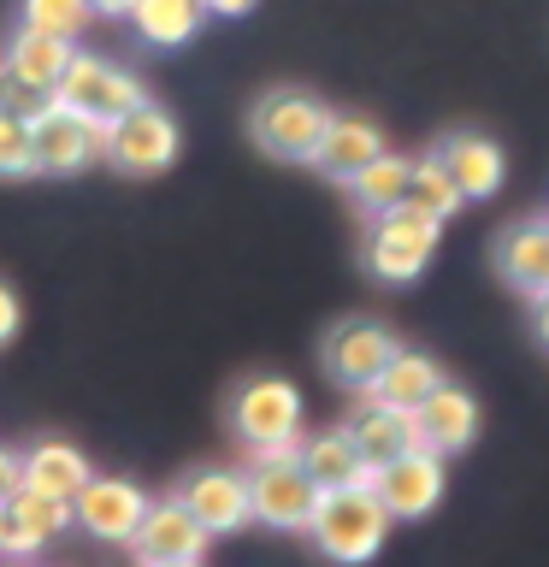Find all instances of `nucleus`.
<instances>
[{
  "label": "nucleus",
  "instance_id": "1",
  "mask_svg": "<svg viewBox=\"0 0 549 567\" xmlns=\"http://www.w3.org/2000/svg\"><path fill=\"white\" fill-rule=\"evenodd\" d=\"M384 532H390V514L372 485H331V491H319V503L308 514V538L336 567L372 561L384 549Z\"/></svg>",
  "mask_w": 549,
  "mask_h": 567
},
{
  "label": "nucleus",
  "instance_id": "2",
  "mask_svg": "<svg viewBox=\"0 0 549 567\" xmlns=\"http://www.w3.org/2000/svg\"><path fill=\"white\" fill-rule=\"evenodd\" d=\"M230 432L248 455H296L301 450V390L290 379H248L230 396Z\"/></svg>",
  "mask_w": 549,
  "mask_h": 567
},
{
  "label": "nucleus",
  "instance_id": "3",
  "mask_svg": "<svg viewBox=\"0 0 549 567\" xmlns=\"http://www.w3.org/2000/svg\"><path fill=\"white\" fill-rule=\"evenodd\" d=\"M437 237H443V219H432V213L414 207V202H396V207L372 213V237H366L372 278H384V284H414L425 266H432Z\"/></svg>",
  "mask_w": 549,
  "mask_h": 567
},
{
  "label": "nucleus",
  "instance_id": "4",
  "mask_svg": "<svg viewBox=\"0 0 549 567\" xmlns=\"http://www.w3.org/2000/svg\"><path fill=\"white\" fill-rule=\"evenodd\" d=\"M325 124H331V106L319 95H308V89H272V95L255 101L248 131H255V142L278 159H313Z\"/></svg>",
  "mask_w": 549,
  "mask_h": 567
},
{
  "label": "nucleus",
  "instance_id": "5",
  "mask_svg": "<svg viewBox=\"0 0 549 567\" xmlns=\"http://www.w3.org/2000/svg\"><path fill=\"white\" fill-rule=\"evenodd\" d=\"M177 148H184L177 118L166 113V106H154V101H136L124 118L106 124L101 159H113L124 177H154V172H166L172 159H177Z\"/></svg>",
  "mask_w": 549,
  "mask_h": 567
},
{
  "label": "nucleus",
  "instance_id": "6",
  "mask_svg": "<svg viewBox=\"0 0 549 567\" xmlns=\"http://www.w3.org/2000/svg\"><path fill=\"white\" fill-rule=\"evenodd\" d=\"M53 101L71 106V113L95 118V124H113L124 118L136 101H148V89H142V78H131L124 65L113 60H95V53H71L65 78L53 83Z\"/></svg>",
  "mask_w": 549,
  "mask_h": 567
},
{
  "label": "nucleus",
  "instance_id": "7",
  "mask_svg": "<svg viewBox=\"0 0 549 567\" xmlns=\"http://www.w3.org/2000/svg\"><path fill=\"white\" fill-rule=\"evenodd\" d=\"M248 478V514L278 532H308V514L319 503V485L301 473L296 455H255Z\"/></svg>",
  "mask_w": 549,
  "mask_h": 567
},
{
  "label": "nucleus",
  "instance_id": "8",
  "mask_svg": "<svg viewBox=\"0 0 549 567\" xmlns=\"http://www.w3.org/2000/svg\"><path fill=\"white\" fill-rule=\"evenodd\" d=\"M101 148H106V124L71 113L60 101H53L42 118H30V159H35V172H48V177H71V172L95 166Z\"/></svg>",
  "mask_w": 549,
  "mask_h": 567
},
{
  "label": "nucleus",
  "instance_id": "9",
  "mask_svg": "<svg viewBox=\"0 0 549 567\" xmlns=\"http://www.w3.org/2000/svg\"><path fill=\"white\" fill-rule=\"evenodd\" d=\"M443 455L437 450H402L396 461H384V467H372V491H379V503L390 520H419V514H432L443 503Z\"/></svg>",
  "mask_w": 549,
  "mask_h": 567
},
{
  "label": "nucleus",
  "instance_id": "10",
  "mask_svg": "<svg viewBox=\"0 0 549 567\" xmlns=\"http://www.w3.org/2000/svg\"><path fill=\"white\" fill-rule=\"evenodd\" d=\"M142 514H148V496H142V485H131V478H113V473H89L77 496H71V520H77L83 532H95V538L106 544H131V532L142 526Z\"/></svg>",
  "mask_w": 549,
  "mask_h": 567
},
{
  "label": "nucleus",
  "instance_id": "11",
  "mask_svg": "<svg viewBox=\"0 0 549 567\" xmlns=\"http://www.w3.org/2000/svg\"><path fill=\"white\" fill-rule=\"evenodd\" d=\"M131 549H136L142 567H154V561H201L207 526L195 520L177 496H159V503H148V514H142V526L131 532Z\"/></svg>",
  "mask_w": 549,
  "mask_h": 567
},
{
  "label": "nucleus",
  "instance_id": "12",
  "mask_svg": "<svg viewBox=\"0 0 549 567\" xmlns=\"http://www.w3.org/2000/svg\"><path fill=\"white\" fill-rule=\"evenodd\" d=\"M396 349L402 343L379 326V319H343V326L325 337V372L336 384H349V390H366Z\"/></svg>",
  "mask_w": 549,
  "mask_h": 567
},
{
  "label": "nucleus",
  "instance_id": "13",
  "mask_svg": "<svg viewBox=\"0 0 549 567\" xmlns=\"http://www.w3.org/2000/svg\"><path fill=\"white\" fill-rule=\"evenodd\" d=\"M65 526H71L65 496H48V491L24 485V478H18V491L0 503V549H7V556H35V549Z\"/></svg>",
  "mask_w": 549,
  "mask_h": 567
},
{
  "label": "nucleus",
  "instance_id": "14",
  "mask_svg": "<svg viewBox=\"0 0 549 567\" xmlns=\"http://www.w3.org/2000/svg\"><path fill=\"white\" fill-rule=\"evenodd\" d=\"M177 503H184L195 520L207 526V538H213V532H237V526L255 520V514H248V478L242 473H225V467L189 473L184 491H177Z\"/></svg>",
  "mask_w": 549,
  "mask_h": 567
},
{
  "label": "nucleus",
  "instance_id": "15",
  "mask_svg": "<svg viewBox=\"0 0 549 567\" xmlns=\"http://www.w3.org/2000/svg\"><path fill=\"white\" fill-rule=\"evenodd\" d=\"M437 159H443V172L455 177L460 202H490V195L503 189V177H508L503 148H496L490 136H478V131H455L437 148Z\"/></svg>",
  "mask_w": 549,
  "mask_h": 567
},
{
  "label": "nucleus",
  "instance_id": "16",
  "mask_svg": "<svg viewBox=\"0 0 549 567\" xmlns=\"http://www.w3.org/2000/svg\"><path fill=\"white\" fill-rule=\"evenodd\" d=\"M414 425H419L425 450L455 455V450H467V443L478 437V402L467 396V390H455V384H437L432 396L414 408Z\"/></svg>",
  "mask_w": 549,
  "mask_h": 567
},
{
  "label": "nucleus",
  "instance_id": "17",
  "mask_svg": "<svg viewBox=\"0 0 549 567\" xmlns=\"http://www.w3.org/2000/svg\"><path fill=\"white\" fill-rule=\"evenodd\" d=\"M349 437H354V450H361L366 467H384V461H396L402 450H425L419 443V425L407 408H390V402H372L349 420Z\"/></svg>",
  "mask_w": 549,
  "mask_h": 567
},
{
  "label": "nucleus",
  "instance_id": "18",
  "mask_svg": "<svg viewBox=\"0 0 549 567\" xmlns=\"http://www.w3.org/2000/svg\"><path fill=\"white\" fill-rule=\"evenodd\" d=\"M379 154H384V131H379V124L331 113V124H325V136H319V148H313L308 166H319L325 177H336V184H349V177L361 166H372Z\"/></svg>",
  "mask_w": 549,
  "mask_h": 567
},
{
  "label": "nucleus",
  "instance_id": "19",
  "mask_svg": "<svg viewBox=\"0 0 549 567\" xmlns=\"http://www.w3.org/2000/svg\"><path fill=\"white\" fill-rule=\"evenodd\" d=\"M496 266H503V278L514 284V290L538 301L549 290V219H526V225L503 230V243H496Z\"/></svg>",
  "mask_w": 549,
  "mask_h": 567
},
{
  "label": "nucleus",
  "instance_id": "20",
  "mask_svg": "<svg viewBox=\"0 0 549 567\" xmlns=\"http://www.w3.org/2000/svg\"><path fill=\"white\" fill-rule=\"evenodd\" d=\"M443 384V367L432 361V354H414V349H396L384 361V372L379 379L366 384V396L372 402H390V408H407V414H414V408L432 396V390Z\"/></svg>",
  "mask_w": 549,
  "mask_h": 567
},
{
  "label": "nucleus",
  "instance_id": "21",
  "mask_svg": "<svg viewBox=\"0 0 549 567\" xmlns=\"http://www.w3.org/2000/svg\"><path fill=\"white\" fill-rule=\"evenodd\" d=\"M296 461H301V473H308L319 491H331V485H372V467L361 461V450H354L349 425H343V432H325V437H308L296 450Z\"/></svg>",
  "mask_w": 549,
  "mask_h": 567
},
{
  "label": "nucleus",
  "instance_id": "22",
  "mask_svg": "<svg viewBox=\"0 0 549 567\" xmlns=\"http://www.w3.org/2000/svg\"><path fill=\"white\" fill-rule=\"evenodd\" d=\"M18 467H24V485H35V491H48V496H77V485L89 478V461H83V450H71V443H60V437H48V443H35V450H24L18 455Z\"/></svg>",
  "mask_w": 549,
  "mask_h": 567
},
{
  "label": "nucleus",
  "instance_id": "23",
  "mask_svg": "<svg viewBox=\"0 0 549 567\" xmlns=\"http://www.w3.org/2000/svg\"><path fill=\"white\" fill-rule=\"evenodd\" d=\"M136 24V35L148 48H184L195 30H201V0H136L131 12H124Z\"/></svg>",
  "mask_w": 549,
  "mask_h": 567
},
{
  "label": "nucleus",
  "instance_id": "24",
  "mask_svg": "<svg viewBox=\"0 0 549 567\" xmlns=\"http://www.w3.org/2000/svg\"><path fill=\"white\" fill-rule=\"evenodd\" d=\"M71 48L65 35H48V30H18L12 35V48H7V65L18 71V78H30V83H42V89H53L65 78V65H71Z\"/></svg>",
  "mask_w": 549,
  "mask_h": 567
},
{
  "label": "nucleus",
  "instance_id": "25",
  "mask_svg": "<svg viewBox=\"0 0 549 567\" xmlns=\"http://www.w3.org/2000/svg\"><path fill=\"white\" fill-rule=\"evenodd\" d=\"M407 166H414V159H402V154H379L372 159V166H361L349 177V189H354V202H361L366 213H384V207H396L402 195H407Z\"/></svg>",
  "mask_w": 549,
  "mask_h": 567
},
{
  "label": "nucleus",
  "instance_id": "26",
  "mask_svg": "<svg viewBox=\"0 0 549 567\" xmlns=\"http://www.w3.org/2000/svg\"><path fill=\"white\" fill-rule=\"evenodd\" d=\"M402 202L425 207L432 219H449L455 207H467V202H460V189H455V177L443 172L437 154H425V159H414V166H407V195H402Z\"/></svg>",
  "mask_w": 549,
  "mask_h": 567
},
{
  "label": "nucleus",
  "instance_id": "27",
  "mask_svg": "<svg viewBox=\"0 0 549 567\" xmlns=\"http://www.w3.org/2000/svg\"><path fill=\"white\" fill-rule=\"evenodd\" d=\"M89 18H95L89 0H24V30H48V35H65V42H77Z\"/></svg>",
  "mask_w": 549,
  "mask_h": 567
},
{
  "label": "nucleus",
  "instance_id": "28",
  "mask_svg": "<svg viewBox=\"0 0 549 567\" xmlns=\"http://www.w3.org/2000/svg\"><path fill=\"white\" fill-rule=\"evenodd\" d=\"M48 106H53V89L18 78V71L0 60V113H12V118H42Z\"/></svg>",
  "mask_w": 549,
  "mask_h": 567
},
{
  "label": "nucleus",
  "instance_id": "29",
  "mask_svg": "<svg viewBox=\"0 0 549 567\" xmlns=\"http://www.w3.org/2000/svg\"><path fill=\"white\" fill-rule=\"evenodd\" d=\"M35 159H30V118H12L0 113V177H30Z\"/></svg>",
  "mask_w": 549,
  "mask_h": 567
},
{
  "label": "nucleus",
  "instance_id": "30",
  "mask_svg": "<svg viewBox=\"0 0 549 567\" xmlns=\"http://www.w3.org/2000/svg\"><path fill=\"white\" fill-rule=\"evenodd\" d=\"M18 326H24V301H18V290H12L7 278H0V349H7L12 337H18Z\"/></svg>",
  "mask_w": 549,
  "mask_h": 567
},
{
  "label": "nucleus",
  "instance_id": "31",
  "mask_svg": "<svg viewBox=\"0 0 549 567\" xmlns=\"http://www.w3.org/2000/svg\"><path fill=\"white\" fill-rule=\"evenodd\" d=\"M18 478H24V467H18V455L12 450H0V503L18 491Z\"/></svg>",
  "mask_w": 549,
  "mask_h": 567
},
{
  "label": "nucleus",
  "instance_id": "32",
  "mask_svg": "<svg viewBox=\"0 0 549 567\" xmlns=\"http://www.w3.org/2000/svg\"><path fill=\"white\" fill-rule=\"evenodd\" d=\"M255 7H260V0H201V12H219V18H242Z\"/></svg>",
  "mask_w": 549,
  "mask_h": 567
},
{
  "label": "nucleus",
  "instance_id": "33",
  "mask_svg": "<svg viewBox=\"0 0 549 567\" xmlns=\"http://www.w3.org/2000/svg\"><path fill=\"white\" fill-rule=\"evenodd\" d=\"M89 7H95V18H101V12H113V18H124V12L136 7V0H89Z\"/></svg>",
  "mask_w": 549,
  "mask_h": 567
},
{
  "label": "nucleus",
  "instance_id": "34",
  "mask_svg": "<svg viewBox=\"0 0 549 567\" xmlns=\"http://www.w3.org/2000/svg\"><path fill=\"white\" fill-rule=\"evenodd\" d=\"M538 337H543V343H549V290L538 296Z\"/></svg>",
  "mask_w": 549,
  "mask_h": 567
},
{
  "label": "nucleus",
  "instance_id": "35",
  "mask_svg": "<svg viewBox=\"0 0 549 567\" xmlns=\"http://www.w3.org/2000/svg\"><path fill=\"white\" fill-rule=\"evenodd\" d=\"M154 567H201V561H154Z\"/></svg>",
  "mask_w": 549,
  "mask_h": 567
}]
</instances>
